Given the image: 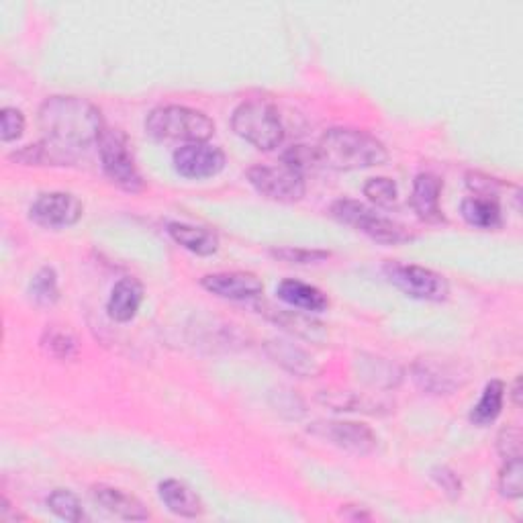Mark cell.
I'll return each instance as SVG.
<instances>
[{
	"mask_svg": "<svg viewBox=\"0 0 523 523\" xmlns=\"http://www.w3.org/2000/svg\"><path fill=\"white\" fill-rule=\"evenodd\" d=\"M17 519H25V515L15 511L7 497L0 499V521H17Z\"/></svg>",
	"mask_w": 523,
	"mask_h": 523,
	"instance_id": "cell-36",
	"label": "cell"
},
{
	"mask_svg": "<svg viewBox=\"0 0 523 523\" xmlns=\"http://www.w3.org/2000/svg\"><path fill=\"white\" fill-rule=\"evenodd\" d=\"M266 352L278 366H282L284 370H289L301 378L315 376L319 372L315 360L303 348H299L295 344L274 340V342H268Z\"/></svg>",
	"mask_w": 523,
	"mask_h": 523,
	"instance_id": "cell-22",
	"label": "cell"
},
{
	"mask_svg": "<svg viewBox=\"0 0 523 523\" xmlns=\"http://www.w3.org/2000/svg\"><path fill=\"white\" fill-rule=\"evenodd\" d=\"M499 493L505 499H521L523 495V464L521 458L505 460L499 472Z\"/></svg>",
	"mask_w": 523,
	"mask_h": 523,
	"instance_id": "cell-30",
	"label": "cell"
},
{
	"mask_svg": "<svg viewBox=\"0 0 523 523\" xmlns=\"http://www.w3.org/2000/svg\"><path fill=\"white\" fill-rule=\"evenodd\" d=\"M84 215V205L72 193H43L29 207V219L45 229H66Z\"/></svg>",
	"mask_w": 523,
	"mask_h": 523,
	"instance_id": "cell-11",
	"label": "cell"
},
{
	"mask_svg": "<svg viewBox=\"0 0 523 523\" xmlns=\"http://www.w3.org/2000/svg\"><path fill=\"white\" fill-rule=\"evenodd\" d=\"M231 127L248 144L262 152L276 150L284 141V125L278 109L264 99H250L237 105Z\"/></svg>",
	"mask_w": 523,
	"mask_h": 523,
	"instance_id": "cell-4",
	"label": "cell"
},
{
	"mask_svg": "<svg viewBox=\"0 0 523 523\" xmlns=\"http://www.w3.org/2000/svg\"><path fill=\"white\" fill-rule=\"evenodd\" d=\"M99 156L107 178L125 190V193L137 195L146 188L144 176H141L133 154L129 152L127 137L121 131L105 129L103 137L99 139Z\"/></svg>",
	"mask_w": 523,
	"mask_h": 523,
	"instance_id": "cell-7",
	"label": "cell"
},
{
	"mask_svg": "<svg viewBox=\"0 0 523 523\" xmlns=\"http://www.w3.org/2000/svg\"><path fill=\"white\" fill-rule=\"evenodd\" d=\"M442 188L444 182L432 172H421L415 176L413 190H411V207L421 221L425 223L446 221L444 211L440 207Z\"/></svg>",
	"mask_w": 523,
	"mask_h": 523,
	"instance_id": "cell-14",
	"label": "cell"
},
{
	"mask_svg": "<svg viewBox=\"0 0 523 523\" xmlns=\"http://www.w3.org/2000/svg\"><path fill=\"white\" fill-rule=\"evenodd\" d=\"M270 254L282 262L301 264V266L321 264L331 258V254L325 250H309V248H274L270 250Z\"/></svg>",
	"mask_w": 523,
	"mask_h": 523,
	"instance_id": "cell-31",
	"label": "cell"
},
{
	"mask_svg": "<svg viewBox=\"0 0 523 523\" xmlns=\"http://www.w3.org/2000/svg\"><path fill=\"white\" fill-rule=\"evenodd\" d=\"M39 129L43 139L35 146H27L11 158L27 164H58L66 166L76 160L78 154L86 152L90 146L99 144L105 133V121L101 109L82 99V97H58L45 99L37 113Z\"/></svg>",
	"mask_w": 523,
	"mask_h": 523,
	"instance_id": "cell-1",
	"label": "cell"
},
{
	"mask_svg": "<svg viewBox=\"0 0 523 523\" xmlns=\"http://www.w3.org/2000/svg\"><path fill=\"white\" fill-rule=\"evenodd\" d=\"M321 403L331 407L334 411H360V413H370V415H380L391 411V405L385 401H376L360 393H321Z\"/></svg>",
	"mask_w": 523,
	"mask_h": 523,
	"instance_id": "cell-25",
	"label": "cell"
},
{
	"mask_svg": "<svg viewBox=\"0 0 523 523\" xmlns=\"http://www.w3.org/2000/svg\"><path fill=\"white\" fill-rule=\"evenodd\" d=\"M511 395H513V403L519 407V405H521V378H519V376L515 378V383H513V393H511Z\"/></svg>",
	"mask_w": 523,
	"mask_h": 523,
	"instance_id": "cell-37",
	"label": "cell"
},
{
	"mask_svg": "<svg viewBox=\"0 0 523 523\" xmlns=\"http://www.w3.org/2000/svg\"><path fill=\"white\" fill-rule=\"evenodd\" d=\"M497 452L505 460L521 458V430L515 425H507L497 436Z\"/></svg>",
	"mask_w": 523,
	"mask_h": 523,
	"instance_id": "cell-33",
	"label": "cell"
},
{
	"mask_svg": "<svg viewBox=\"0 0 523 523\" xmlns=\"http://www.w3.org/2000/svg\"><path fill=\"white\" fill-rule=\"evenodd\" d=\"M387 280L409 299L442 303L450 295V284L444 274L419 264L387 262L383 268Z\"/></svg>",
	"mask_w": 523,
	"mask_h": 523,
	"instance_id": "cell-6",
	"label": "cell"
},
{
	"mask_svg": "<svg viewBox=\"0 0 523 523\" xmlns=\"http://www.w3.org/2000/svg\"><path fill=\"white\" fill-rule=\"evenodd\" d=\"M201 287L227 301H252L264 293L262 280L252 272H215L201 278Z\"/></svg>",
	"mask_w": 523,
	"mask_h": 523,
	"instance_id": "cell-13",
	"label": "cell"
},
{
	"mask_svg": "<svg viewBox=\"0 0 523 523\" xmlns=\"http://www.w3.org/2000/svg\"><path fill=\"white\" fill-rule=\"evenodd\" d=\"M503 401H505V385L501 383V380L493 378L489 380V383L485 385L483 389V395L479 399V403L472 407L468 419L479 425V427H487L491 425L503 411Z\"/></svg>",
	"mask_w": 523,
	"mask_h": 523,
	"instance_id": "cell-24",
	"label": "cell"
},
{
	"mask_svg": "<svg viewBox=\"0 0 523 523\" xmlns=\"http://www.w3.org/2000/svg\"><path fill=\"white\" fill-rule=\"evenodd\" d=\"M29 295L39 307H52L60 301V280L52 266H43L35 272L29 284Z\"/></svg>",
	"mask_w": 523,
	"mask_h": 523,
	"instance_id": "cell-26",
	"label": "cell"
},
{
	"mask_svg": "<svg viewBox=\"0 0 523 523\" xmlns=\"http://www.w3.org/2000/svg\"><path fill=\"white\" fill-rule=\"evenodd\" d=\"M25 127H27V121L19 109L5 107L3 111H0V139H3L5 144L17 141L25 133Z\"/></svg>",
	"mask_w": 523,
	"mask_h": 523,
	"instance_id": "cell-32",
	"label": "cell"
},
{
	"mask_svg": "<svg viewBox=\"0 0 523 523\" xmlns=\"http://www.w3.org/2000/svg\"><path fill=\"white\" fill-rule=\"evenodd\" d=\"M460 213L470 227H477L483 231H495L503 225V213L497 197H489V195L466 197L460 205Z\"/></svg>",
	"mask_w": 523,
	"mask_h": 523,
	"instance_id": "cell-21",
	"label": "cell"
},
{
	"mask_svg": "<svg viewBox=\"0 0 523 523\" xmlns=\"http://www.w3.org/2000/svg\"><path fill=\"white\" fill-rule=\"evenodd\" d=\"M168 235L178 246H182L184 250H188L195 256L207 258V256H213L219 252V235L211 229L172 221V223H168Z\"/></svg>",
	"mask_w": 523,
	"mask_h": 523,
	"instance_id": "cell-18",
	"label": "cell"
},
{
	"mask_svg": "<svg viewBox=\"0 0 523 523\" xmlns=\"http://www.w3.org/2000/svg\"><path fill=\"white\" fill-rule=\"evenodd\" d=\"M340 517L346 521H370L372 513L362 505H342Z\"/></svg>",
	"mask_w": 523,
	"mask_h": 523,
	"instance_id": "cell-35",
	"label": "cell"
},
{
	"mask_svg": "<svg viewBox=\"0 0 523 523\" xmlns=\"http://www.w3.org/2000/svg\"><path fill=\"white\" fill-rule=\"evenodd\" d=\"M146 131L158 141H186L201 144L215 133V123L203 111L184 105H164L154 109L146 119Z\"/></svg>",
	"mask_w": 523,
	"mask_h": 523,
	"instance_id": "cell-3",
	"label": "cell"
},
{
	"mask_svg": "<svg viewBox=\"0 0 523 523\" xmlns=\"http://www.w3.org/2000/svg\"><path fill=\"white\" fill-rule=\"evenodd\" d=\"M41 346L47 350V354H52L58 360H72L78 356V340L68 329H58V327L45 329Z\"/></svg>",
	"mask_w": 523,
	"mask_h": 523,
	"instance_id": "cell-27",
	"label": "cell"
},
{
	"mask_svg": "<svg viewBox=\"0 0 523 523\" xmlns=\"http://www.w3.org/2000/svg\"><path fill=\"white\" fill-rule=\"evenodd\" d=\"M47 507H50V511L54 515H58L60 519L70 521V523H78L84 519V509H82L80 499L68 489L52 491L50 497H47Z\"/></svg>",
	"mask_w": 523,
	"mask_h": 523,
	"instance_id": "cell-29",
	"label": "cell"
},
{
	"mask_svg": "<svg viewBox=\"0 0 523 523\" xmlns=\"http://www.w3.org/2000/svg\"><path fill=\"white\" fill-rule=\"evenodd\" d=\"M174 170L188 180H205L223 172L227 158L225 152L217 146H211L209 141L201 144H186L178 148L172 156Z\"/></svg>",
	"mask_w": 523,
	"mask_h": 523,
	"instance_id": "cell-12",
	"label": "cell"
},
{
	"mask_svg": "<svg viewBox=\"0 0 523 523\" xmlns=\"http://www.w3.org/2000/svg\"><path fill=\"white\" fill-rule=\"evenodd\" d=\"M331 217L338 219L344 225L354 227L356 231L370 237L372 242L383 246H399L413 240V233L407 231L405 225L380 215L376 209L354 201V199H340L329 209Z\"/></svg>",
	"mask_w": 523,
	"mask_h": 523,
	"instance_id": "cell-5",
	"label": "cell"
},
{
	"mask_svg": "<svg viewBox=\"0 0 523 523\" xmlns=\"http://www.w3.org/2000/svg\"><path fill=\"white\" fill-rule=\"evenodd\" d=\"M158 495H160V501L178 517L195 519L205 513V505H203L201 497L182 481H176V479L162 481L158 485Z\"/></svg>",
	"mask_w": 523,
	"mask_h": 523,
	"instance_id": "cell-19",
	"label": "cell"
},
{
	"mask_svg": "<svg viewBox=\"0 0 523 523\" xmlns=\"http://www.w3.org/2000/svg\"><path fill=\"white\" fill-rule=\"evenodd\" d=\"M246 176L256 193L270 201L299 203L305 197V174L284 162L278 166H254Z\"/></svg>",
	"mask_w": 523,
	"mask_h": 523,
	"instance_id": "cell-8",
	"label": "cell"
},
{
	"mask_svg": "<svg viewBox=\"0 0 523 523\" xmlns=\"http://www.w3.org/2000/svg\"><path fill=\"white\" fill-rule=\"evenodd\" d=\"M432 479L436 481V485L444 491V495L452 501H456L462 495V483L458 479V474L448 468V466H434L432 468Z\"/></svg>",
	"mask_w": 523,
	"mask_h": 523,
	"instance_id": "cell-34",
	"label": "cell"
},
{
	"mask_svg": "<svg viewBox=\"0 0 523 523\" xmlns=\"http://www.w3.org/2000/svg\"><path fill=\"white\" fill-rule=\"evenodd\" d=\"M92 499L97 501L107 513L125 521H148L152 517L148 507L137 497L115 487L97 485L92 489Z\"/></svg>",
	"mask_w": 523,
	"mask_h": 523,
	"instance_id": "cell-15",
	"label": "cell"
},
{
	"mask_svg": "<svg viewBox=\"0 0 523 523\" xmlns=\"http://www.w3.org/2000/svg\"><path fill=\"white\" fill-rule=\"evenodd\" d=\"M364 197H368V201L376 207L391 209L393 205H397V199H399L397 182L387 176L368 178L364 184Z\"/></svg>",
	"mask_w": 523,
	"mask_h": 523,
	"instance_id": "cell-28",
	"label": "cell"
},
{
	"mask_svg": "<svg viewBox=\"0 0 523 523\" xmlns=\"http://www.w3.org/2000/svg\"><path fill=\"white\" fill-rule=\"evenodd\" d=\"M260 313L266 315L272 323L282 327L289 334L297 338H305L311 342H317L323 338V323L311 319V315H305L303 311H287V309H274L270 305H260Z\"/></svg>",
	"mask_w": 523,
	"mask_h": 523,
	"instance_id": "cell-20",
	"label": "cell"
},
{
	"mask_svg": "<svg viewBox=\"0 0 523 523\" xmlns=\"http://www.w3.org/2000/svg\"><path fill=\"white\" fill-rule=\"evenodd\" d=\"M413 383L427 395H452L466 383L460 364L444 358H419L411 366Z\"/></svg>",
	"mask_w": 523,
	"mask_h": 523,
	"instance_id": "cell-10",
	"label": "cell"
},
{
	"mask_svg": "<svg viewBox=\"0 0 523 523\" xmlns=\"http://www.w3.org/2000/svg\"><path fill=\"white\" fill-rule=\"evenodd\" d=\"M356 364H358V374L362 376L364 383L376 389H395L403 378V370L385 358L362 354L356 360Z\"/></svg>",
	"mask_w": 523,
	"mask_h": 523,
	"instance_id": "cell-23",
	"label": "cell"
},
{
	"mask_svg": "<svg viewBox=\"0 0 523 523\" xmlns=\"http://www.w3.org/2000/svg\"><path fill=\"white\" fill-rule=\"evenodd\" d=\"M309 432L354 456H368L378 446L376 434L358 421H315Z\"/></svg>",
	"mask_w": 523,
	"mask_h": 523,
	"instance_id": "cell-9",
	"label": "cell"
},
{
	"mask_svg": "<svg viewBox=\"0 0 523 523\" xmlns=\"http://www.w3.org/2000/svg\"><path fill=\"white\" fill-rule=\"evenodd\" d=\"M141 303H144V284L137 278H121L107 301V313L117 323H129L135 319Z\"/></svg>",
	"mask_w": 523,
	"mask_h": 523,
	"instance_id": "cell-17",
	"label": "cell"
},
{
	"mask_svg": "<svg viewBox=\"0 0 523 523\" xmlns=\"http://www.w3.org/2000/svg\"><path fill=\"white\" fill-rule=\"evenodd\" d=\"M319 162L327 168L350 172L385 164L389 152L380 139L368 131L336 127L323 133L317 146Z\"/></svg>",
	"mask_w": 523,
	"mask_h": 523,
	"instance_id": "cell-2",
	"label": "cell"
},
{
	"mask_svg": "<svg viewBox=\"0 0 523 523\" xmlns=\"http://www.w3.org/2000/svg\"><path fill=\"white\" fill-rule=\"evenodd\" d=\"M276 297L293 309H299L303 313H323L329 307L327 295L313 287V284H307L297 278H287L282 280L276 287Z\"/></svg>",
	"mask_w": 523,
	"mask_h": 523,
	"instance_id": "cell-16",
	"label": "cell"
}]
</instances>
